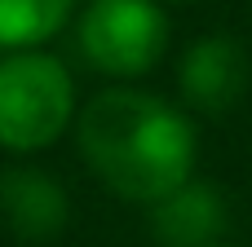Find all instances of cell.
I'll use <instances>...</instances> for the list:
<instances>
[{"label":"cell","instance_id":"1","mask_svg":"<svg viewBox=\"0 0 252 247\" xmlns=\"http://www.w3.org/2000/svg\"><path fill=\"white\" fill-rule=\"evenodd\" d=\"M89 168L128 203H159L195 172V124L155 93L106 88L80 110Z\"/></svg>","mask_w":252,"mask_h":247},{"label":"cell","instance_id":"2","mask_svg":"<svg viewBox=\"0 0 252 247\" xmlns=\"http://www.w3.org/2000/svg\"><path fill=\"white\" fill-rule=\"evenodd\" d=\"M75 115V84L49 53H13L0 62V146L44 150Z\"/></svg>","mask_w":252,"mask_h":247},{"label":"cell","instance_id":"3","mask_svg":"<svg viewBox=\"0 0 252 247\" xmlns=\"http://www.w3.org/2000/svg\"><path fill=\"white\" fill-rule=\"evenodd\" d=\"M80 53L102 75H146L168 49V18L155 0H93L80 18Z\"/></svg>","mask_w":252,"mask_h":247},{"label":"cell","instance_id":"4","mask_svg":"<svg viewBox=\"0 0 252 247\" xmlns=\"http://www.w3.org/2000/svg\"><path fill=\"white\" fill-rule=\"evenodd\" d=\"M177 84L186 106H195L199 115H226L244 102L252 84L248 49L235 35H204L182 53Z\"/></svg>","mask_w":252,"mask_h":247},{"label":"cell","instance_id":"5","mask_svg":"<svg viewBox=\"0 0 252 247\" xmlns=\"http://www.w3.org/2000/svg\"><path fill=\"white\" fill-rule=\"evenodd\" d=\"M0 212L9 230L27 243H49L71 221L66 190L40 168H9L0 172Z\"/></svg>","mask_w":252,"mask_h":247},{"label":"cell","instance_id":"6","mask_svg":"<svg viewBox=\"0 0 252 247\" xmlns=\"http://www.w3.org/2000/svg\"><path fill=\"white\" fill-rule=\"evenodd\" d=\"M151 230L164 247H213L226 230V199L208 181H186L168 199L151 203Z\"/></svg>","mask_w":252,"mask_h":247},{"label":"cell","instance_id":"7","mask_svg":"<svg viewBox=\"0 0 252 247\" xmlns=\"http://www.w3.org/2000/svg\"><path fill=\"white\" fill-rule=\"evenodd\" d=\"M71 13V0H0V49L31 53L53 40Z\"/></svg>","mask_w":252,"mask_h":247},{"label":"cell","instance_id":"8","mask_svg":"<svg viewBox=\"0 0 252 247\" xmlns=\"http://www.w3.org/2000/svg\"><path fill=\"white\" fill-rule=\"evenodd\" d=\"M213 247H230V243H213Z\"/></svg>","mask_w":252,"mask_h":247},{"label":"cell","instance_id":"9","mask_svg":"<svg viewBox=\"0 0 252 247\" xmlns=\"http://www.w3.org/2000/svg\"><path fill=\"white\" fill-rule=\"evenodd\" d=\"M173 4H186V0H173Z\"/></svg>","mask_w":252,"mask_h":247}]
</instances>
